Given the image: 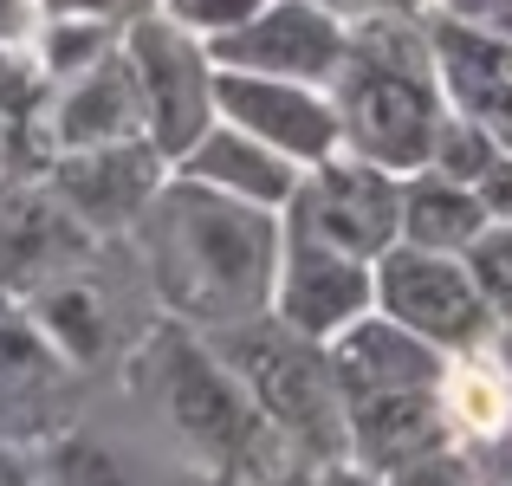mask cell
<instances>
[{
    "label": "cell",
    "mask_w": 512,
    "mask_h": 486,
    "mask_svg": "<svg viewBox=\"0 0 512 486\" xmlns=\"http://www.w3.org/2000/svg\"><path fill=\"white\" fill-rule=\"evenodd\" d=\"M33 486H52V480H46V474H39V480H33Z\"/></svg>",
    "instance_id": "obj_38"
},
{
    "label": "cell",
    "mask_w": 512,
    "mask_h": 486,
    "mask_svg": "<svg viewBox=\"0 0 512 486\" xmlns=\"http://www.w3.org/2000/svg\"><path fill=\"white\" fill-rule=\"evenodd\" d=\"M383 486H480L474 474V454L461 448V441H441V448L428 454H409L402 467H389V474H376Z\"/></svg>",
    "instance_id": "obj_26"
},
{
    "label": "cell",
    "mask_w": 512,
    "mask_h": 486,
    "mask_svg": "<svg viewBox=\"0 0 512 486\" xmlns=\"http://www.w3.org/2000/svg\"><path fill=\"white\" fill-rule=\"evenodd\" d=\"M169 169H175V175H188V182L221 188V195L253 201V208H286V195L299 188V162H286L279 150L253 143L247 130L221 124V117H214V124L169 162Z\"/></svg>",
    "instance_id": "obj_17"
},
{
    "label": "cell",
    "mask_w": 512,
    "mask_h": 486,
    "mask_svg": "<svg viewBox=\"0 0 512 486\" xmlns=\"http://www.w3.org/2000/svg\"><path fill=\"white\" fill-rule=\"evenodd\" d=\"M266 312L279 324H292L299 337H312V344H331L344 324L376 312L370 260H350V253L325 247V240L279 227V273H273V305Z\"/></svg>",
    "instance_id": "obj_10"
},
{
    "label": "cell",
    "mask_w": 512,
    "mask_h": 486,
    "mask_svg": "<svg viewBox=\"0 0 512 486\" xmlns=\"http://www.w3.org/2000/svg\"><path fill=\"white\" fill-rule=\"evenodd\" d=\"M474 201L487 208V221H512V150H500L487 169H480Z\"/></svg>",
    "instance_id": "obj_29"
},
{
    "label": "cell",
    "mask_w": 512,
    "mask_h": 486,
    "mask_svg": "<svg viewBox=\"0 0 512 486\" xmlns=\"http://www.w3.org/2000/svg\"><path fill=\"white\" fill-rule=\"evenodd\" d=\"M214 117L247 130L253 143L279 150L286 162L312 169V162L338 156V111H331L325 85H292V78H260V72H221L214 65Z\"/></svg>",
    "instance_id": "obj_9"
},
{
    "label": "cell",
    "mask_w": 512,
    "mask_h": 486,
    "mask_svg": "<svg viewBox=\"0 0 512 486\" xmlns=\"http://www.w3.org/2000/svg\"><path fill=\"white\" fill-rule=\"evenodd\" d=\"M487 234V208L474 201L467 182H448L435 169L402 175V208H396V240L428 253H467Z\"/></svg>",
    "instance_id": "obj_19"
},
{
    "label": "cell",
    "mask_w": 512,
    "mask_h": 486,
    "mask_svg": "<svg viewBox=\"0 0 512 486\" xmlns=\"http://www.w3.org/2000/svg\"><path fill=\"white\" fill-rule=\"evenodd\" d=\"M0 156H7V124H0Z\"/></svg>",
    "instance_id": "obj_37"
},
{
    "label": "cell",
    "mask_w": 512,
    "mask_h": 486,
    "mask_svg": "<svg viewBox=\"0 0 512 486\" xmlns=\"http://www.w3.org/2000/svg\"><path fill=\"white\" fill-rule=\"evenodd\" d=\"M396 208H402V175L338 150L299 169V188L286 195L279 227L325 240L350 260H376L383 247H396Z\"/></svg>",
    "instance_id": "obj_6"
},
{
    "label": "cell",
    "mask_w": 512,
    "mask_h": 486,
    "mask_svg": "<svg viewBox=\"0 0 512 486\" xmlns=\"http://www.w3.org/2000/svg\"><path fill=\"white\" fill-rule=\"evenodd\" d=\"M448 13L467 20V26H480V33L512 39V0H448Z\"/></svg>",
    "instance_id": "obj_30"
},
{
    "label": "cell",
    "mask_w": 512,
    "mask_h": 486,
    "mask_svg": "<svg viewBox=\"0 0 512 486\" xmlns=\"http://www.w3.org/2000/svg\"><path fill=\"white\" fill-rule=\"evenodd\" d=\"M370 279H376V312L396 318L402 331H415L422 344L435 350H480L493 337V305L480 299L474 273L461 266V253H428V247H383L370 260Z\"/></svg>",
    "instance_id": "obj_5"
},
{
    "label": "cell",
    "mask_w": 512,
    "mask_h": 486,
    "mask_svg": "<svg viewBox=\"0 0 512 486\" xmlns=\"http://www.w3.org/2000/svg\"><path fill=\"white\" fill-rule=\"evenodd\" d=\"M33 124H39V137H46V156L143 137V98H137V78H130L124 52H104L98 65L72 72L65 91L52 98V111L46 104L33 111Z\"/></svg>",
    "instance_id": "obj_14"
},
{
    "label": "cell",
    "mask_w": 512,
    "mask_h": 486,
    "mask_svg": "<svg viewBox=\"0 0 512 486\" xmlns=\"http://www.w3.org/2000/svg\"><path fill=\"white\" fill-rule=\"evenodd\" d=\"M143 247V273L163 318L188 331H227L273 305L279 273V214L221 195L208 182L169 175L156 182L150 208L130 221Z\"/></svg>",
    "instance_id": "obj_1"
},
{
    "label": "cell",
    "mask_w": 512,
    "mask_h": 486,
    "mask_svg": "<svg viewBox=\"0 0 512 486\" xmlns=\"http://www.w3.org/2000/svg\"><path fill=\"white\" fill-rule=\"evenodd\" d=\"M91 260H98V234L52 195L46 175L0 182V292L26 299L65 273H85Z\"/></svg>",
    "instance_id": "obj_11"
},
{
    "label": "cell",
    "mask_w": 512,
    "mask_h": 486,
    "mask_svg": "<svg viewBox=\"0 0 512 486\" xmlns=\"http://www.w3.org/2000/svg\"><path fill=\"white\" fill-rule=\"evenodd\" d=\"M124 65L143 98V137L175 162L214 124V59L182 20H137L124 33Z\"/></svg>",
    "instance_id": "obj_7"
},
{
    "label": "cell",
    "mask_w": 512,
    "mask_h": 486,
    "mask_svg": "<svg viewBox=\"0 0 512 486\" xmlns=\"http://www.w3.org/2000/svg\"><path fill=\"white\" fill-rule=\"evenodd\" d=\"M39 467H33V448H20V441L0 435V486H33Z\"/></svg>",
    "instance_id": "obj_31"
},
{
    "label": "cell",
    "mask_w": 512,
    "mask_h": 486,
    "mask_svg": "<svg viewBox=\"0 0 512 486\" xmlns=\"http://www.w3.org/2000/svg\"><path fill=\"white\" fill-rule=\"evenodd\" d=\"M20 312L52 344V357H59L65 370H91V363L111 350V312H104V299L85 286V273H65V279H52V286L26 292Z\"/></svg>",
    "instance_id": "obj_20"
},
{
    "label": "cell",
    "mask_w": 512,
    "mask_h": 486,
    "mask_svg": "<svg viewBox=\"0 0 512 486\" xmlns=\"http://www.w3.org/2000/svg\"><path fill=\"white\" fill-rule=\"evenodd\" d=\"M39 104H46V65L26 46L0 39V124H33Z\"/></svg>",
    "instance_id": "obj_25"
},
{
    "label": "cell",
    "mask_w": 512,
    "mask_h": 486,
    "mask_svg": "<svg viewBox=\"0 0 512 486\" xmlns=\"http://www.w3.org/2000/svg\"><path fill=\"white\" fill-rule=\"evenodd\" d=\"M331 111H338L344 156H363L389 175L428 169L435 130L448 117L435 78V46L415 33L409 13H370L344 33V65L331 72Z\"/></svg>",
    "instance_id": "obj_3"
},
{
    "label": "cell",
    "mask_w": 512,
    "mask_h": 486,
    "mask_svg": "<svg viewBox=\"0 0 512 486\" xmlns=\"http://www.w3.org/2000/svg\"><path fill=\"white\" fill-rule=\"evenodd\" d=\"M461 266L474 273V286L493 305V318H512V221H487V234L461 253Z\"/></svg>",
    "instance_id": "obj_24"
},
{
    "label": "cell",
    "mask_w": 512,
    "mask_h": 486,
    "mask_svg": "<svg viewBox=\"0 0 512 486\" xmlns=\"http://www.w3.org/2000/svg\"><path fill=\"white\" fill-rule=\"evenodd\" d=\"M117 0H39V20H111Z\"/></svg>",
    "instance_id": "obj_33"
},
{
    "label": "cell",
    "mask_w": 512,
    "mask_h": 486,
    "mask_svg": "<svg viewBox=\"0 0 512 486\" xmlns=\"http://www.w3.org/2000/svg\"><path fill=\"white\" fill-rule=\"evenodd\" d=\"M163 169L169 162L150 137H130V143H98V150L46 156V188L104 240V234H130V221L150 208Z\"/></svg>",
    "instance_id": "obj_12"
},
{
    "label": "cell",
    "mask_w": 512,
    "mask_h": 486,
    "mask_svg": "<svg viewBox=\"0 0 512 486\" xmlns=\"http://www.w3.org/2000/svg\"><path fill=\"white\" fill-rule=\"evenodd\" d=\"M428 46H435V78H441L448 111L474 117L500 150H512V39L441 13L428 26Z\"/></svg>",
    "instance_id": "obj_13"
},
{
    "label": "cell",
    "mask_w": 512,
    "mask_h": 486,
    "mask_svg": "<svg viewBox=\"0 0 512 486\" xmlns=\"http://www.w3.org/2000/svg\"><path fill=\"white\" fill-rule=\"evenodd\" d=\"M312 486H383V480H376L370 467H357V461L344 454V461H325V467H312Z\"/></svg>",
    "instance_id": "obj_34"
},
{
    "label": "cell",
    "mask_w": 512,
    "mask_h": 486,
    "mask_svg": "<svg viewBox=\"0 0 512 486\" xmlns=\"http://www.w3.org/2000/svg\"><path fill=\"white\" fill-rule=\"evenodd\" d=\"M325 350H331V376H338L344 402L383 396V389H435L441 363H448V350L422 344L415 331H402L383 312H363L357 324H344Z\"/></svg>",
    "instance_id": "obj_15"
},
{
    "label": "cell",
    "mask_w": 512,
    "mask_h": 486,
    "mask_svg": "<svg viewBox=\"0 0 512 486\" xmlns=\"http://www.w3.org/2000/svg\"><path fill=\"white\" fill-rule=\"evenodd\" d=\"M221 72H260V78H292V85H331L344 65V26L318 0H266L247 26L221 39H201Z\"/></svg>",
    "instance_id": "obj_8"
},
{
    "label": "cell",
    "mask_w": 512,
    "mask_h": 486,
    "mask_svg": "<svg viewBox=\"0 0 512 486\" xmlns=\"http://www.w3.org/2000/svg\"><path fill=\"white\" fill-rule=\"evenodd\" d=\"M124 389L137 402V415L150 422L156 441H169L188 467H201L214 486H266L286 474L299 454L266 428V415L253 409V396L234 383L214 344L188 324L163 318L156 331H143V344L124 363ZM312 467V461H305Z\"/></svg>",
    "instance_id": "obj_2"
},
{
    "label": "cell",
    "mask_w": 512,
    "mask_h": 486,
    "mask_svg": "<svg viewBox=\"0 0 512 486\" xmlns=\"http://www.w3.org/2000/svg\"><path fill=\"white\" fill-rule=\"evenodd\" d=\"M201 337L214 344V357L234 370V383L266 415V428L299 461H312V467L344 461V396H338L325 344L299 337L273 312H260L247 324H227V331H201Z\"/></svg>",
    "instance_id": "obj_4"
},
{
    "label": "cell",
    "mask_w": 512,
    "mask_h": 486,
    "mask_svg": "<svg viewBox=\"0 0 512 486\" xmlns=\"http://www.w3.org/2000/svg\"><path fill=\"white\" fill-rule=\"evenodd\" d=\"M39 474L52 486H201V467H188L182 454H169L156 467L137 448H124L117 435H98V428H52Z\"/></svg>",
    "instance_id": "obj_18"
},
{
    "label": "cell",
    "mask_w": 512,
    "mask_h": 486,
    "mask_svg": "<svg viewBox=\"0 0 512 486\" xmlns=\"http://www.w3.org/2000/svg\"><path fill=\"white\" fill-rule=\"evenodd\" d=\"M344 7H370V13H415L422 0H344Z\"/></svg>",
    "instance_id": "obj_36"
},
{
    "label": "cell",
    "mask_w": 512,
    "mask_h": 486,
    "mask_svg": "<svg viewBox=\"0 0 512 486\" xmlns=\"http://www.w3.org/2000/svg\"><path fill=\"white\" fill-rule=\"evenodd\" d=\"M260 7L266 0H175L169 20H182L188 33H201V39H221V33H234V26H247Z\"/></svg>",
    "instance_id": "obj_27"
},
{
    "label": "cell",
    "mask_w": 512,
    "mask_h": 486,
    "mask_svg": "<svg viewBox=\"0 0 512 486\" xmlns=\"http://www.w3.org/2000/svg\"><path fill=\"white\" fill-rule=\"evenodd\" d=\"M111 46H117L111 20H46V33H39V65H46V78H72V72H85V65H98Z\"/></svg>",
    "instance_id": "obj_22"
},
{
    "label": "cell",
    "mask_w": 512,
    "mask_h": 486,
    "mask_svg": "<svg viewBox=\"0 0 512 486\" xmlns=\"http://www.w3.org/2000/svg\"><path fill=\"white\" fill-rule=\"evenodd\" d=\"M435 396H441V415H448L454 441H480V435H493V428L512 415V383H506L500 363L487 357V344L480 350H454V357L441 363Z\"/></svg>",
    "instance_id": "obj_21"
},
{
    "label": "cell",
    "mask_w": 512,
    "mask_h": 486,
    "mask_svg": "<svg viewBox=\"0 0 512 486\" xmlns=\"http://www.w3.org/2000/svg\"><path fill=\"white\" fill-rule=\"evenodd\" d=\"M441 441H454V428L435 389H383V396L344 402V454L370 474H389L409 454H428Z\"/></svg>",
    "instance_id": "obj_16"
},
{
    "label": "cell",
    "mask_w": 512,
    "mask_h": 486,
    "mask_svg": "<svg viewBox=\"0 0 512 486\" xmlns=\"http://www.w3.org/2000/svg\"><path fill=\"white\" fill-rule=\"evenodd\" d=\"M39 26V0H0V39L26 46V33Z\"/></svg>",
    "instance_id": "obj_32"
},
{
    "label": "cell",
    "mask_w": 512,
    "mask_h": 486,
    "mask_svg": "<svg viewBox=\"0 0 512 486\" xmlns=\"http://www.w3.org/2000/svg\"><path fill=\"white\" fill-rule=\"evenodd\" d=\"M500 156V143L487 137V130L474 124V117H441V130H435V150H428V169L435 175H448V182H467L474 188L480 182V169Z\"/></svg>",
    "instance_id": "obj_23"
},
{
    "label": "cell",
    "mask_w": 512,
    "mask_h": 486,
    "mask_svg": "<svg viewBox=\"0 0 512 486\" xmlns=\"http://www.w3.org/2000/svg\"><path fill=\"white\" fill-rule=\"evenodd\" d=\"M467 454H474V474H480V486H512V415L493 435H480V441H461Z\"/></svg>",
    "instance_id": "obj_28"
},
{
    "label": "cell",
    "mask_w": 512,
    "mask_h": 486,
    "mask_svg": "<svg viewBox=\"0 0 512 486\" xmlns=\"http://www.w3.org/2000/svg\"><path fill=\"white\" fill-rule=\"evenodd\" d=\"M487 357L506 370V383H512V318H500L493 324V337H487Z\"/></svg>",
    "instance_id": "obj_35"
}]
</instances>
